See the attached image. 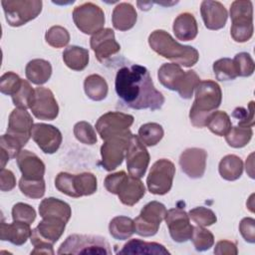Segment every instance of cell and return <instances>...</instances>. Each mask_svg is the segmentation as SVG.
<instances>
[{
	"label": "cell",
	"mask_w": 255,
	"mask_h": 255,
	"mask_svg": "<svg viewBox=\"0 0 255 255\" xmlns=\"http://www.w3.org/2000/svg\"><path fill=\"white\" fill-rule=\"evenodd\" d=\"M35 89L32 88L30 83L26 80H22L21 87L19 90L12 96V102L15 107L22 108V109H28L30 107L31 100L33 98Z\"/></svg>",
	"instance_id": "ee69618b"
},
{
	"label": "cell",
	"mask_w": 255,
	"mask_h": 255,
	"mask_svg": "<svg viewBox=\"0 0 255 255\" xmlns=\"http://www.w3.org/2000/svg\"><path fill=\"white\" fill-rule=\"evenodd\" d=\"M205 127H207L214 134L218 136H225L232 128V124L230 117L226 112L215 111L208 116Z\"/></svg>",
	"instance_id": "836d02e7"
},
{
	"label": "cell",
	"mask_w": 255,
	"mask_h": 255,
	"mask_svg": "<svg viewBox=\"0 0 255 255\" xmlns=\"http://www.w3.org/2000/svg\"><path fill=\"white\" fill-rule=\"evenodd\" d=\"M253 135L252 128L244 127H232L225 135V140L231 147L240 148L248 144Z\"/></svg>",
	"instance_id": "d590c367"
},
{
	"label": "cell",
	"mask_w": 255,
	"mask_h": 255,
	"mask_svg": "<svg viewBox=\"0 0 255 255\" xmlns=\"http://www.w3.org/2000/svg\"><path fill=\"white\" fill-rule=\"evenodd\" d=\"M166 213L165 206L158 201H150L143 206L139 215L133 220L135 233L149 237L157 233L161 221Z\"/></svg>",
	"instance_id": "8fae6325"
},
{
	"label": "cell",
	"mask_w": 255,
	"mask_h": 255,
	"mask_svg": "<svg viewBox=\"0 0 255 255\" xmlns=\"http://www.w3.org/2000/svg\"><path fill=\"white\" fill-rule=\"evenodd\" d=\"M29 109L37 119L43 121H53L59 114V106L54 94L44 87L35 89Z\"/></svg>",
	"instance_id": "5bb4252c"
},
{
	"label": "cell",
	"mask_w": 255,
	"mask_h": 255,
	"mask_svg": "<svg viewBox=\"0 0 255 255\" xmlns=\"http://www.w3.org/2000/svg\"><path fill=\"white\" fill-rule=\"evenodd\" d=\"M174 174L175 166L172 161L166 158L156 160L146 177L148 191L156 195L166 194L171 189Z\"/></svg>",
	"instance_id": "9c48e42d"
},
{
	"label": "cell",
	"mask_w": 255,
	"mask_h": 255,
	"mask_svg": "<svg viewBox=\"0 0 255 255\" xmlns=\"http://www.w3.org/2000/svg\"><path fill=\"white\" fill-rule=\"evenodd\" d=\"M61 254H112L106 238L94 235L72 234L60 245L57 252Z\"/></svg>",
	"instance_id": "8992f818"
},
{
	"label": "cell",
	"mask_w": 255,
	"mask_h": 255,
	"mask_svg": "<svg viewBox=\"0 0 255 255\" xmlns=\"http://www.w3.org/2000/svg\"><path fill=\"white\" fill-rule=\"evenodd\" d=\"M188 214L181 208L166 210L164 220L173 241L182 243L191 238L193 226L190 224Z\"/></svg>",
	"instance_id": "9a60e30c"
},
{
	"label": "cell",
	"mask_w": 255,
	"mask_h": 255,
	"mask_svg": "<svg viewBox=\"0 0 255 255\" xmlns=\"http://www.w3.org/2000/svg\"><path fill=\"white\" fill-rule=\"evenodd\" d=\"M39 213L42 218H59L68 223L72 215V209L67 202L55 197H48L41 201Z\"/></svg>",
	"instance_id": "cb8c5ba5"
},
{
	"label": "cell",
	"mask_w": 255,
	"mask_h": 255,
	"mask_svg": "<svg viewBox=\"0 0 255 255\" xmlns=\"http://www.w3.org/2000/svg\"><path fill=\"white\" fill-rule=\"evenodd\" d=\"M90 45L99 62H104L121 50L120 44L116 41L115 32L111 28H104L92 35Z\"/></svg>",
	"instance_id": "ac0fdd59"
},
{
	"label": "cell",
	"mask_w": 255,
	"mask_h": 255,
	"mask_svg": "<svg viewBox=\"0 0 255 255\" xmlns=\"http://www.w3.org/2000/svg\"><path fill=\"white\" fill-rule=\"evenodd\" d=\"M195 99L189 112V120L195 128H203L208 116L219 108L222 101L220 86L212 81H200L195 88Z\"/></svg>",
	"instance_id": "3957f363"
},
{
	"label": "cell",
	"mask_w": 255,
	"mask_h": 255,
	"mask_svg": "<svg viewBox=\"0 0 255 255\" xmlns=\"http://www.w3.org/2000/svg\"><path fill=\"white\" fill-rule=\"evenodd\" d=\"M207 152L199 147H190L183 150L179 156L181 170L190 178H200L206 168Z\"/></svg>",
	"instance_id": "d6986e66"
},
{
	"label": "cell",
	"mask_w": 255,
	"mask_h": 255,
	"mask_svg": "<svg viewBox=\"0 0 255 255\" xmlns=\"http://www.w3.org/2000/svg\"><path fill=\"white\" fill-rule=\"evenodd\" d=\"M16 185V178L10 169L3 168L0 172V189L1 191H10Z\"/></svg>",
	"instance_id": "f5cc1de1"
},
{
	"label": "cell",
	"mask_w": 255,
	"mask_h": 255,
	"mask_svg": "<svg viewBox=\"0 0 255 255\" xmlns=\"http://www.w3.org/2000/svg\"><path fill=\"white\" fill-rule=\"evenodd\" d=\"M213 252L217 255H236L238 250L235 243L228 240H220L216 243Z\"/></svg>",
	"instance_id": "db71d44e"
},
{
	"label": "cell",
	"mask_w": 255,
	"mask_h": 255,
	"mask_svg": "<svg viewBox=\"0 0 255 255\" xmlns=\"http://www.w3.org/2000/svg\"><path fill=\"white\" fill-rule=\"evenodd\" d=\"M213 72L218 81H230L237 77L233 61L229 58H222L213 63Z\"/></svg>",
	"instance_id": "f35d334b"
},
{
	"label": "cell",
	"mask_w": 255,
	"mask_h": 255,
	"mask_svg": "<svg viewBox=\"0 0 255 255\" xmlns=\"http://www.w3.org/2000/svg\"><path fill=\"white\" fill-rule=\"evenodd\" d=\"M1 5L7 23L20 27L35 19L42 11L41 0H2Z\"/></svg>",
	"instance_id": "52a82bcc"
},
{
	"label": "cell",
	"mask_w": 255,
	"mask_h": 255,
	"mask_svg": "<svg viewBox=\"0 0 255 255\" xmlns=\"http://www.w3.org/2000/svg\"><path fill=\"white\" fill-rule=\"evenodd\" d=\"M184 76L185 71H183L179 65L174 63L162 64L157 71L158 81L164 88L170 91L178 90Z\"/></svg>",
	"instance_id": "83f0119b"
},
{
	"label": "cell",
	"mask_w": 255,
	"mask_h": 255,
	"mask_svg": "<svg viewBox=\"0 0 255 255\" xmlns=\"http://www.w3.org/2000/svg\"><path fill=\"white\" fill-rule=\"evenodd\" d=\"M191 241L194 245L196 251H205L210 249L214 244V236L208 230L202 226H195L193 227Z\"/></svg>",
	"instance_id": "74e56055"
},
{
	"label": "cell",
	"mask_w": 255,
	"mask_h": 255,
	"mask_svg": "<svg viewBox=\"0 0 255 255\" xmlns=\"http://www.w3.org/2000/svg\"><path fill=\"white\" fill-rule=\"evenodd\" d=\"M149 159L150 156L145 145L137 135L131 134L126 151L127 168L128 173L134 177H142L147 169Z\"/></svg>",
	"instance_id": "4fadbf2b"
},
{
	"label": "cell",
	"mask_w": 255,
	"mask_h": 255,
	"mask_svg": "<svg viewBox=\"0 0 255 255\" xmlns=\"http://www.w3.org/2000/svg\"><path fill=\"white\" fill-rule=\"evenodd\" d=\"M218 171L223 179L234 181L242 175L243 161L235 154H227L220 160Z\"/></svg>",
	"instance_id": "4dcf8cb0"
},
{
	"label": "cell",
	"mask_w": 255,
	"mask_h": 255,
	"mask_svg": "<svg viewBox=\"0 0 255 255\" xmlns=\"http://www.w3.org/2000/svg\"><path fill=\"white\" fill-rule=\"evenodd\" d=\"M32 230L30 228V224L13 221L10 224L1 222L0 227V239L2 241H9L14 245L21 246L31 237Z\"/></svg>",
	"instance_id": "603a6c76"
},
{
	"label": "cell",
	"mask_w": 255,
	"mask_h": 255,
	"mask_svg": "<svg viewBox=\"0 0 255 255\" xmlns=\"http://www.w3.org/2000/svg\"><path fill=\"white\" fill-rule=\"evenodd\" d=\"M22 145L15 138L5 133L0 138V148L4 149L10 158L17 157L19 152L22 150Z\"/></svg>",
	"instance_id": "681fc988"
},
{
	"label": "cell",
	"mask_w": 255,
	"mask_h": 255,
	"mask_svg": "<svg viewBox=\"0 0 255 255\" xmlns=\"http://www.w3.org/2000/svg\"><path fill=\"white\" fill-rule=\"evenodd\" d=\"M46 42L54 48H63L70 42V34L68 30L62 26H53L45 34Z\"/></svg>",
	"instance_id": "ab89813d"
},
{
	"label": "cell",
	"mask_w": 255,
	"mask_h": 255,
	"mask_svg": "<svg viewBox=\"0 0 255 255\" xmlns=\"http://www.w3.org/2000/svg\"><path fill=\"white\" fill-rule=\"evenodd\" d=\"M75 137L84 144L93 145L97 142V134L95 128L88 122L82 121L74 126Z\"/></svg>",
	"instance_id": "60d3db41"
},
{
	"label": "cell",
	"mask_w": 255,
	"mask_h": 255,
	"mask_svg": "<svg viewBox=\"0 0 255 255\" xmlns=\"http://www.w3.org/2000/svg\"><path fill=\"white\" fill-rule=\"evenodd\" d=\"M133 117L121 112H108L101 116L96 123V129L103 140L118 135L129 129Z\"/></svg>",
	"instance_id": "7c38bea8"
},
{
	"label": "cell",
	"mask_w": 255,
	"mask_h": 255,
	"mask_svg": "<svg viewBox=\"0 0 255 255\" xmlns=\"http://www.w3.org/2000/svg\"><path fill=\"white\" fill-rule=\"evenodd\" d=\"M25 74L31 83L41 86L51 78L52 66L44 59H33L26 65Z\"/></svg>",
	"instance_id": "f1b7e54d"
},
{
	"label": "cell",
	"mask_w": 255,
	"mask_h": 255,
	"mask_svg": "<svg viewBox=\"0 0 255 255\" xmlns=\"http://www.w3.org/2000/svg\"><path fill=\"white\" fill-rule=\"evenodd\" d=\"M200 13L204 25L209 30H219L226 24L228 12L219 1L204 0L200 5Z\"/></svg>",
	"instance_id": "ffe728a7"
},
{
	"label": "cell",
	"mask_w": 255,
	"mask_h": 255,
	"mask_svg": "<svg viewBox=\"0 0 255 255\" xmlns=\"http://www.w3.org/2000/svg\"><path fill=\"white\" fill-rule=\"evenodd\" d=\"M232 117L238 120V126L244 128H252L254 126V102L248 104L247 109L238 107L233 113Z\"/></svg>",
	"instance_id": "c3c4849f"
},
{
	"label": "cell",
	"mask_w": 255,
	"mask_h": 255,
	"mask_svg": "<svg viewBox=\"0 0 255 255\" xmlns=\"http://www.w3.org/2000/svg\"><path fill=\"white\" fill-rule=\"evenodd\" d=\"M22 79L13 72H7L0 78V92L4 95L13 96L19 90Z\"/></svg>",
	"instance_id": "bcb514c9"
},
{
	"label": "cell",
	"mask_w": 255,
	"mask_h": 255,
	"mask_svg": "<svg viewBox=\"0 0 255 255\" xmlns=\"http://www.w3.org/2000/svg\"><path fill=\"white\" fill-rule=\"evenodd\" d=\"M232 61L237 73V77H249L253 74L255 70V64L250 54L246 52L238 53L235 55Z\"/></svg>",
	"instance_id": "7bdbcfd3"
},
{
	"label": "cell",
	"mask_w": 255,
	"mask_h": 255,
	"mask_svg": "<svg viewBox=\"0 0 255 255\" xmlns=\"http://www.w3.org/2000/svg\"><path fill=\"white\" fill-rule=\"evenodd\" d=\"M55 186L60 192L78 198L94 194L97 191L98 183L96 176L91 172L79 174L60 172L55 178Z\"/></svg>",
	"instance_id": "277c9868"
},
{
	"label": "cell",
	"mask_w": 255,
	"mask_h": 255,
	"mask_svg": "<svg viewBox=\"0 0 255 255\" xmlns=\"http://www.w3.org/2000/svg\"><path fill=\"white\" fill-rule=\"evenodd\" d=\"M19 188L25 196L32 199H38L43 197L45 194V180L44 178L38 180H31L21 177L19 180Z\"/></svg>",
	"instance_id": "8d00e7d4"
},
{
	"label": "cell",
	"mask_w": 255,
	"mask_h": 255,
	"mask_svg": "<svg viewBox=\"0 0 255 255\" xmlns=\"http://www.w3.org/2000/svg\"><path fill=\"white\" fill-rule=\"evenodd\" d=\"M148 44L159 56L179 66L192 67L199 59V53L195 48L179 44L164 30L159 29L151 32L148 36Z\"/></svg>",
	"instance_id": "7a4b0ae2"
},
{
	"label": "cell",
	"mask_w": 255,
	"mask_h": 255,
	"mask_svg": "<svg viewBox=\"0 0 255 255\" xmlns=\"http://www.w3.org/2000/svg\"><path fill=\"white\" fill-rule=\"evenodd\" d=\"M33 119L26 109H14L8 120V128L6 133L15 138L24 146L31 137L33 128Z\"/></svg>",
	"instance_id": "2e32d148"
},
{
	"label": "cell",
	"mask_w": 255,
	"mask_h": 255,
	"mask_svg": "<svg viewBox=\"0 0 255 255\" xmlns=\"http://www.w3.org/2000/svg\"><path fill=\"white\" fill-rule=\"evenodd\" d=\"M137 19L135 8L127 2L119 3L113 11L112 22L115 29L120 31H128L131 29Z\"/></svg>",
	"instance_id": "d4e9b609"
},
{
	"label": "cell",
	"mask_w": 255,
	"mask_h": 255,
	"mask_svg": "<svg viewBox=\"0 0 255 255\" xmlns=\"http://www.w3.org/2000/svg\"><path fill=\"white\" fill-rule=\"evenodd\" d=\"M12 218L13 221H20L31 224L36 219V211L31 205L18 202L12 208Z\"/></svg>",
	"instance_id": "7dc6e473"
},
{
	"label": "cell",
	"mask_w": 255,
	"mask_h": 255,
	"mask_svg": "<svg viewBox=\"0 0 255 255\" xmlns=\"http://www.w3.org/2000/svg\"><path fill=\"white\" fill-rule=\"evenodd\" d=\"M131 134L128 129L124 133L111 136L105 140L101 146V164L106 170H115L122 164Z\"/></svg>",
	"instance_id": "30bf717a"
},
{
	"label": "cell",
	"mask_w": 255,
	"mask_h": 255,
	"mask_svg": "<svg viewBox=\"0 0 255 255\" xmlns=\"http://www.w3.org/2000/svg\"><path fill=\"white\" fill-rule=\"evenodd\" d=\"M164 131L162 127L157 123H146L138 128V137L145 146L157 144L163 137Z\"/></svg>",
	"instance_id": "e575fe53"
},
{
	"label": "cell",
	"mask_w": 255,
	"mask_h": 255,
	"mask_svg": "<svg viewBox=\"0 0 255 255\" xmlns=\"http://www.w3.org/2000/svg\"><path fill=\"white\" fill-rule=\"evenodd\" d=\"M144 193L145 187L140 178L127 174L119 185L116 194L123 204L132 206L143 197Z\"/></svg>",
	"instance_id": "7402d4cb"
},
{
	"label": "cell",
	"mask_w": 255,
	"mask_h": 255,
	"mask_svg": "<svg viewBox=\"0 0 255 255\" xmlns=\"http://www.w3.org/2000/svg\"><path fill=\"white\" fill-rule=\"evenodd\" d=\"M31 137L40 147V149L48 154L55 153L63 140L60 129L52 125L37 123L34 124L31 131Z\"/></svg>",
	"instance_id": "e0dca14e"
},
{
	"label": "cell",
	"mask_w": 255,
	"mask_h": 255,
	"mask_svg": "<svg viewBox=\"0 0 255 255\" xmlns=\"http://www.w3.org/2000/svg\"><path fill=\"white\" fill-rule=\"evenodd\" d=\"M118 254H147V255H166L169 251L157 242H145L140 239H130L128 241Z\"/></svg>",
	"instance_id": "4316f807"
},
{
	"label": "cell",
	"mask_w": 255,
	"mask_h": 255,
	"mask_svg": "<svg viewBox=\"0 0 255 255\" xmlns=\"http://www.w3.org/2000/svg\"><path fill=\"white\" fill-rule=\"evenodd\" d=\"M239 231L248 243L255 242V220L252 217H245L239 223Z\"/></svg>",
	"instance_id": "f907efd6"
},
{
	"label": "cell",
	"mask_w": 255,
	"mask_h": 255,
	"mask_svg": "<svg viewBox=\"0 0 255 255\" xmlns=\"http://www.w3.org/2000/svg\"><path fill=\"white\" fill-rule=\"evenodd\" d=\"M189 218L196 223L198 226L206 227L214 224L217 221V217L215 213L206 207L198 206L195 208H192L188 213Z\"/></svg>",
	"instance_id": "b9f144b4"
},
{
	"label": "cell",
	"mask_w": 255,
	"mask_h": 255,
	"mask_svg": "<svg viewBox=\"0 0 255 255\" xmlns=\"http://www.w3.org/2000/svg\"><path fill=\"white\" fill-rule=\"evenodd\" d=\"M17 165L22 173V177L31 180L42 179L45 174V164L34 152L22 149L16 157Z\"/></svg>",
	"instance_id": "44dd1931"
},
{
	"label": "cell",
	"mask_w": 255,
	"mask_h": 255,
	"mask_svg": "<svg viewBox=\"0 0 255 255\" xmlns=\"http://www.w3.org/2000/svg\"><path fill=\"white\" fill-rule=\"evenodd\" d=\"M84 90L89 99H91L92 101L100 102L106 99L109 87L106 80L102 76L98 74H93L85 79Z\"/></svg>",
	"instance_id": "1f68e13d"
},
{
	"label": "cell",
	"mask_w": 255,
	"mask_h": 255,
	"mask_svg": "<svg viewBox=\"0 0 255 255\" xmlns=\"http://www.w3.org/2000/svg\"><path fill=\"white\" fill-rule=\"evenodd\" d=\"M126 175H127V173L123 170L107 175V177L105 178V181H104L106 189L109 192H111L113 194H116L119 185L121 184V182L123 181V179L125 178Z\"/></svg>",
	"instance_id": "816d5d0a"
},
{
	"label": "cell",
	"mask_w": 255,
	"mask_h": 255,
	"mask_svg": "<svg viewBox=\"0 0 255 255\" xmlns=\"http://www.w3.org/2000/svg\"><path fill=\"white\" fill-rule=\"evenodd\" d=\"M73 20L77 28L87 35H94L104 29L105 13L92 2L83 3L74 8Z\"/></svg>",
	"instance_id": "ba28073f"
},
{
	"label": "cell",
	"mask_w": 255,
	"mask_h": 255,
	"mask_svg": "<svg viewBox=\"0 0 255 255\" xmlns=\"http://www.w3.org/2000/svg\"><path fill=\"white\" fill-rule=\"evenodd\" d=\"M172 30L178 40L191 41L198 33L197 21L191 13H181L174 19Z\"/></svg>",
	"instance_id": "484cf974"
},
{
	"label": "cell",
	"mask_w": 255,
	"mask_h": 255,
	"mask_svg": "<svg viewBox=\"0 0 255 255\" xmlns=\"http://www.w3.org/2000/svg\"><path fill=\"white\" fill-rule=\"evenodd\" d=\"M115 88L125 105L134 110L156 111L165 101L155 89L148 70L140 65L121 68L116 75Z\"/></svg>",
	"instance_id": "6da1fadb"
},
{
	"label": "cell",
	"mask_w": 255,
	"mask_h": 255,
	"mask_svg": "<svg viewBox=\"0 0 255 255\" xmlns=\"http://www.w3.org/2000/svg\"><path fill=\"white\" fill-rule=\"evenodd\" d=\"M89 51L79 46H69L63 52V61L74 71H83L89 64Z\"/></svg>",
	"instance_id": "f546056e"
},
{
	"label": "cell",
	"mask_w": 255,
	"mask_h": 255,
	"mask_svg": "<svg viewBox=\"0 0 255 255\" xmlns=\"http://www.w3.org/2000/svg\"><path fill=\"white\" fill-rule=\"evenodd\" d=\"M232 26L231 37L235 42L244 43L253 36V4L249 0H236L230 6Z\"/></svg>",
	"instance_id": "5b68a950"
},
{
	"label": "cell",
	"mask_w": 255,
	"mask_h": 255,
	"mask_svg": "<svg viewBox=\"0 0 255 255\" xmlns=\"http://www.w3.org/2000/svg\"><path fill=\"white\" fill-rule=\"evenodd\" d=\"M199 82H200V78L195 73V71L193 70L186 71L185 76L177 90L179 96L185 100L191 99V97L193 96V92L196 86L199 84Z\"/></svg>",
	"instance_id": "f6af8a7d"
},
{
	"label": "cell",
	"mask_w": 255,
	"mask_h": 255,
	"mask_svg": "<svg viewBox=\"0 0 255 255\" xmlns=\"http://www.w3.org/2000/svg\"><path fill=\"white\" fill-rule=\"evenodd\" d=\"M109 231L115 239L126 240L135 232L134 221L127 216L114 217L109 224Z\"/></svg>",
	"instance_id": "d6a6232c"
}]
</instances>
